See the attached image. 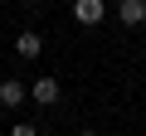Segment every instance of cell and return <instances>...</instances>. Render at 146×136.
I'll return each mask as SVG.
<instances>
[{"instance_id":"cell-7","label":"cell","mask_w":146,"mask_h":136,"mask_svg":"<svg viewBox=\"0 0 146 136\" xmlns=\"http://www.w3.org/2000/svg\"><path fill=\"white\" fill-rule=\"evenodd\" d=\"M73 136H98V131H73Z\"/></svg>"},{"instance_id":"cell-4","label":"cell","mask_w":146,"mask_h":136,"mask_svg":"<svg viewBox=\"0 0 146 136\" xmlns=\"http://www.w3.org/2000/svg\"><path fill=\"white\" fill-rule=\"evenodd\" d=\"M15 53H20L25 63H34V58L44 53V34H39V29H20V34H15Z\"/></svg>"},{"instance_id":"cell-2","label":"cell","mask_w":146,"mask_h":136,"mask_svg":"<svg viewBox=\"0 0 146 136\" xmlns=\"http://www.w3.org/2000/svg\"><path fill=\"white\" fill-rule=\"evenodd\" d=\"M29 102V83H20V78H0V107L5 112H20Z\"/></svg>"},{"instance_id":"cell-3","label":"cell","mask_w":146,"mask_h":136,"mask_svg":"<svg viewBox=\"0 0 146 136\" xmlns=\"http://www.w3.org/2000/svg\"><path fill=\"white\" fill-rule=\"evenodd\" d=\"M73 20L88 24V29H98L107 20V0H73Z\"/></svg>"},{"instance_id":"cell-1","label":"cell","mask_w":146,"mask_h":136,"mask_svg":"<svg viewBox=\"0 0 146 136\" xmlns=\"http://www.w3.org/2000/svg\"><path fill=\"white\" fill-rule=\"evenodd\" d=\"M58 97H63V83H58V78L44 73V78L29 83V102H39V107H58Z\"/></svg>"},{"instance_id":"cell-5","label":"cell","mask_w":146,"mask_h":136,"mask_svg":"<svg viewBox=\"0 0 146 136\" xmlns=\"http://www.w3.org/2000/svg\"><path fill=\"white\" fill-rule=\"evenodd\" d=\"M117 20L127 29H141L146 24V0H117Z\"/></svg>"},{"instance_id":"cell-6","label":"cell","mask_w":146,"mask_h":136,"mask_svg":"<svg viewBox=\"0 0 146 136\" xmlns=\"http://www.w3.org/2000/svg\"><path fill=\"white\" fill-rule=\"evenodd\" d=\"M10 136H39V126H34V121H25V117H20V121H15V126H10Z\"/></svg>"}]
</instances>
